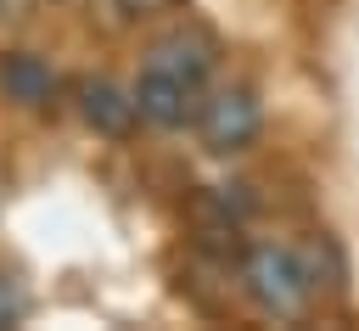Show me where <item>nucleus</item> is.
<instances>
[{
	"instance_id": "1",
	"label": "nucleus",
	"mask_w": 359,
	"mask_h": 331,
	"mask_svg": "<svg viewBox=\"0 0 359 331\" xmlns=\"http://www.w3.org/2000/svg\"><path fill=\"white\" fill-rule=\"evenodd\" d=\"M241 292L252 297L258 314L269 320H303L309 303H314V281L303 269V252L292 247H275V241H252L241 252Z\"/></svg>"
},
{
	"instance_id": "2",
	"label": "nucleus",
	"mask_w": 359,
	"mask_h": 331,
	"mask_svg": "<svg viewBox=\"0 0 359 331\" xmlns=\"http://www.w3.org/2000/svg\"><path fill=\"white\" fill-rule=\"evenodd\" d=\"M264 129V112H258V95L247 84H224L213 95H202L196 107V140L213 151V157H236L258 140Z\"/></svg>"
},
{
	"instance_id": "3",
	"label": "nucleus",
	"mask_w": 359,
	"mask_h": 331,
	"mask_svg": "<svg viewBox=\"0 0 359 331\" xmlns=\"http://www.w3.org/2000/svg\"><path fill=\"white\" fill-rule=\"evenodd\" d=\"M135 101H140V118L146 123H157V129H180L185 118L196 123V107H202V90L196 84H185L180 73H168V67H140V79H135Z\"/></svg>"
},
{
	"instance_id": "4",
	"label": "nucleus",
	"mask_w": 359,
	"mask_h": 331,
	"mask_svg": "<svg viewBox=\"0 0 359 331\" xmlns=\"http://www.w3.org/2000/svg\"><path fill=\"white\" fill-rule=\"evenodd\" d=\"M79 118L95 129V135H107V140H129L135 135V123H140V101H135V90H123V84H112V79H79Z\"/></svg>"
},
{
	"instance_id": "5",
	"label": "nucleus",
	"mask_w": 359,
	"mask_h": 331,
	"mask_svg": "<svg viewBox=\"0 0 359 331\" xmlns=\"http://www.w3.org/2000/svg\"><path fill=\"white\" fill-rule=\"evenodd\" d=\"M146 62L151 67H168V73H180L185 84H208V73H213V62H219V45H213V34L208 28H196V22H180V28H168L151 50H146Z\"/></svg>"
},
{
	"instance_id": "6",
	"label": "nucleus",
	"mask_w": 359,
	"mask_h": 331,
	"mask_svg": "<svg viewBox=\"0 0 359 331\" xmlns=\"http://www.w3.org/2000/svg\"><path fill=\"white\" fill-rule=\"evenodd\" d=\"M0 95L39 112V107H50L62 95V73L39 50H11V56H0Z\"/></svg>"
},
{
	"instance_id": "7",
	"label": "nucleus",
	"mask_w": 359,
	"mask_h": 331,
	"mask_svg": "<svg viewBox=\"0 0 359 331\" xmlns=\"http://www.w3.org/2000/svg\"><path fill=\"white\" fill-rule=\"evenodd\" d=\"M22 314H28V286H22L17 275H6V269H0V331H6V325H17Z\"/></svg>"
},
{
	"instance_id": "8",
	"label": "nucleus",
	"mask_w": 359,
	"mask_h": 331,
	"mask_svg": "<svg viewBox=\"0 0 359 331\" xmlns=\"http://www.w3.org/2000/svg\"><path fill=\"white\" fill-rule=\"evenodd\" d=\"M185 0H112V11L118 17H129V22H146V17H163V11H180Z\"/></svg>"
}]
</instances>
